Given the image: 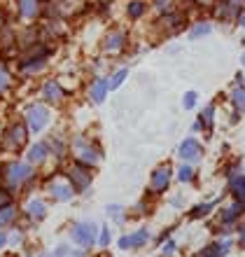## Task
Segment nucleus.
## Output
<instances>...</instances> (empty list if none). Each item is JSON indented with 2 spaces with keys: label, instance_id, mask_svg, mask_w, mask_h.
I'll list each match as a JSON object with an SVG mask.
<instances>
[{
  "label": "nucleus",
  "instance_id": "1",
  "mask_svg": "<svg viewBox=\"0 0 245 257\" xmlns=\"http://www.w3.org/2000/svg\"><path fill=\"white\" fill-rule=\"evenodd\" d=\"M5 173H7V183L12 185V187H17V185H21V183H26L28 178L33 176V169L28 166V164H19V162H14V164H10L5 169Z\"/></svg>",
  "mask_w": 245,
  "mask_h": 257
},
{
  "label": "nucleus",
  "instance_id": "2",
  "mask_svg": "<svg viewBox=\"0 0 245 257\" xmlns=\"http://www.w3.org/2000/svg\"><path fill=\"white\" fill-rule=\"evenodd\" d=\"M73 238L82 248H91L96 243V224L91 222H80L73 227Z\"/></svg>",
  "mask_w": 245,
  "mask_h": 257
},
{
  "label": "nucleus",
  "instance_id": "3",
  "mask_svg": "<svg viewBox=\"0 0 245 257\" xmlns=\"http://www.w3.org/2000/svg\"><path fill=\"white\" fill-rule=\"evenodd\" d=\"M26 122H28L31 131H42V128L49 124V110L45 108V105H33V108L28 110Z\"/></svg>",
  "mask_w": 245,
  "mask_h": 257
},
{
  "label": "nucleus",
  "instance_id": "4",
  "mask_svg": "<svg viewBox=\"0 0 245 257\" xmlns=\"http://www.w3.org/2000/svg\"><path fill=\"white\" fill-rule=\"evenodd\" d=\"M201 155H203V150H201V145L196 143V138H187V141L180 145V159H184V162L196 164L198 159H201Z\"/></svg>",
  "mask_w": 245,
  "mask_h": 257
},
{
  "label": "nucleus",
  "instance_id": "5",
  "mask_svg": "<svg viewBox=\"0 0 245 257\" xmlns=\"http://www.w3.org/2000/svg\"><path fill=\"white\" fill-rule=\"evenodd\" d=\"M168 185H170V166H159V169L152 173L150 190L152 192H166Z\"/></svg>",
  "mask_w": 245,
  "mask_h": 257
},
{
  "label": "nucleus",
  "instance_id": "6",
  "mask_svg": "<svg viewBox=\"0 0 245 257\" xmlns=\"http://www.w3.org/2000/svg\"><path fill=\"white\" fill-rule=\"evenodd\" d=\"M75 145H77V150H80V157H77V159H80L82 164H89V166L98 164V159H101V152H98V150H96V148H89L84 141H77Z\"/></svg>",
  "mask_w": 245,
  "mask_h": 257
},
{
  "label": "nucleus",
  "instance_id": "7",
  "mask_svg": "<svg viewBox=\"0 0 245 257\" xmlns=\"http://www.w3.org/2000/svg\"><path fill=\"white\" fill-rule=\"evenodd\" d=\"M26 143V126L24 124H17L5 134V145L7 148H19Z\"/></svg>",
  "mask_w": 245,
  "mask_h": 257
},
{
  "label": "nucleus",
  "instance_id": "8",
  "mask_svg": "<svg viewBox=\"0 0 245 257\" xmlns=\"http://www.w3.org/2000/svg\"><path fill=\"white\" fill-rule=\"evenodd\" d=\"M70 180L75 185V190H87L89 183H91V176H89L87 169H82V166H75V169H70Z\"/></svg>",
  "mask_w": 245,
  "mask_h": 257
},
{
  "label": "nucleus",
  "instance_id": "9",
  "mask_svg": "<svg viewBox=\"0 0 245 257\" xmlns=\"http://www.w3.org/2000/svg\"><path fill=\"white\" fill-rule=\"evenodd\" d=\"M49 192H52L54 199H59V201H68V199H73V187H70L68 183H63V180H54V183L49 185Z\"/></svg>",
  "mask_w": 245,
  "mask_h": 257
},
{
  "label": "nucleus",
  "instance_id": "10",
  "mask_svg": "<svg viewBox=\"0 0 245 257\" xmlns=\"http://www.w3.org/2000/svg\"><path fill=\"white\" fill-rule=\"evenodd\" d=\"M124 42H126V33L124 31H112V33L105 38V49L108 52H119L124 47Z\"/></svg>",
  "mask_w": 245,
  "mask_h": 257
},
{
  "label": "nucleus",
  "instance_id": "11",
  "mask_svg": "<svg viewBox=\"0 0 245 257\" xmlns=\"http://www.w3.org/2000/svg\"><path fill=\"white\" fill-rule=\"evenodd\" d=\"M110 87H108V80H96L94 87H91V101L94 103H103L105 96H108Z\"/></svg>",
  "mask_w": 245,
  "mask_h": 257
},
{
  "label": "nucleus",
  "instance_id": "12",
  "mask_svg": "<svg viewBox=\"0 0 245 257\" xmlns=\"http://www.w3.org/2000/svg\"><path fill=\"white\" fill-rule=\"evenodd\" d=\"M42 94H45V98L52 103H59L63 98V89L59 87V82H47L45 84V89H42Z\"/></svg>",
  "mask_w": 245,
  "mask_h": 257
},
{
  "label": "nucleus",
  "instance_id": "13",
  "mask_svg": "<svg viewBox=\"0 0 245 257\" xmlns=\"http://www.w3.org/2000/svg\"><path fill=\"white\" fill-rule=\"evenodd\" d=\"M26 210H28V215L33 217V220H42V217L47 215V206H45V201H40V199H33V201H28Z\"/></svg>",
  "mask_w": 245,
  "mask_h": 257
},
{
  "label": "nucleus",
  "instance_id": "14",
  "mask_svg": "<svg viewBox=\"0 0 245 257\" xmlns=\"http://www.w3.org/2000/svg\"><path fill=\"white\" fill-rule=\"evenodd\" d=\"M245 210V201H240V199H236V203H233L231 208L224 210V215H222V222H233V220H238V215Z\"/></svg>",
  "mask_w": 245,
  "mask_h": 257
},
{
  "label": "nucleus",
  "instance_id": "15",
  "mask_svg": "<svg viewBox=\"0 0 245 257\" xmlns=\"http://www.w3.org/2000/svg\"><path fill=\"white\" fill-rule=\"evenodd\" d=\"M45 157H47V145H45V143H38V145H33L31 152H28V162L40 164V162H45Z\"/></svg>",
  "mask_w": 245,
  "mask_h": 257
},
{
  "label": "nucleus",
  "instance_id": "16",
  "mask_svg": "<svg viewBox=\"0 0 245 257\" xmlns=\"http://www.w3.org/2000/svg\"><path fill=\"white\" fill-rule=\"evenodd\" d=\"M229 248H231V241H224V243H212V245H205L198 255H226Z\"/></svg>",
  "mask_w": 245,
  "mask_h": 257
},
{
  "label": "nucleus",
  "instance_id": "17",
  "mask_svg": "<svg viewBox=\"0 0 245 257\" xmlns=\"http://www.w3.org/2000/svg\"><path fill=\"white\" fill-rule=\"evenodd\" d=\"M231 105L236 108V112H243V110H245V87H243V84H238V87L233 89Z\"/></svg>",
  "mask_w": 245,
  "mask_h": 257
},
{
  "label": "nucleus",
  "instance_id": "18",
  "mask_svg": "<svg viewBox=\"0 0 245 257\" xmlns=\"http://www.w3.org/2000/svg\"><path fill=\"white\" fill-rule=\"evenodd\" d=\"M229 185H231V190H233V196L245 201V176H233Z\"/></svg>",
  "mask_w": 245,
  "mask_h": 257
},
{
  "label": "nucleus",
  "instance_id": "19",
  "mask_svg": "<svg viewBox=\"0 0 245 257\" xmlns=\"http://www.w3.org/2000/svg\"><path fill=\"white\" fill-rule=\"evenodd\" d=\"M19 7H21V17H26V19H33L38 14V0H19Z\"/></svg>",
  "mask_w": 245,
  "mask_h": 257
},
{
  "label": "nucleus",
  "instance_id": "20",
  "mask_svg": "<svg viewBox=\"0 0 245 257\" xmlns=\"http://www.w3.org/2000/svg\"><path fill=\"white\" fill-rule=\"evenodd\" d=\"M129 238V248H133V245H145L147 241H150V234H147V229H138L136 234H131Z\"/></svg>",
  "mask_w": 245,
  "mask_h": 257
},
{
  "label": "nucleus",
  "instance_id": "21",
  "mask_svg": "<svg viewBox=\"0 0 245 257\" xmlns=\"http://www.w3.org/2000/svg\"><path fill=\"white\" fill-rule=\"evenodd\" d=\"M14 215H17V208H14V206H10V203H7V206H3V208H0V227L12 222Z\"/></svg>",
  "mask_w": 245,
  "mask_h": 257
},
{
  "label": "nucleus",
  "instance_id": "22",
  "mask_svg": "<svg viewBox=\"0 0 245 257\" xmlns=\"http://www.w3.org/2000/svg\"><path fill=\"white\" fill-rule=\"evenodd\" d=\"M210 31H212V26H210V24H205V21H203V24H196V26L191 28L189 38H191V40H196V38H205V35L210 33Z\"/></svg>",
  "mask_w": 245,
  "mask_h": 257
},
{
  "label": "nucleus",
  "instance_id": "23",
  "mask_svg": "<svg viewBox=\"0 0 245 257\" xmlns=\"http://www.w3.org/2000/svg\"><path fill=\"white\" fill-rule=\"evenodd\" d=\"M145 14V3L143 0H133L129 3V17L131 19H138V17H143Z\"/></svg>",
  "mask_w": 245,
  "mask_h": 257
},
{
  "label": "nucleus",
  "instance_id": "24",
  "mask_svg": "<svg viewBox=\"0 0 245 257\" xmlns=\"http://www.w3.org/2000/svg\"><path fill=\"white\" fill-rule=\"evenodd\" d=\"M126 75H129V70H126V68L117 70V73L112 75V80H108V87H110V89H119V84L126 80Z\"/></svg>",
  "mask_w": 245,
  "mask_h": 257
},
{
  "label": "nucleus",
  "instance_id": "25",
  "mask_svg": "<svg viewBox=\"0 0 245 257\" xmlns=\"http://www.w3.org/2000/svg\"><path fill=\"white\" fill-rule=\"evenodd\" d=\"M40 68H45V56L26 61V63H24V73H35V70H40Z\"/></svg>",
  "mask_w": 245,
  "mask_h": 257
},
{
  "label": "nucleus",
  "instance_id": "26",
  "mask_svg": "<svg viewBox=\"0 0 245 257\" xmlns=\"http://www.w3.org/2000/svg\"><path fill=\"white\" fill-rule=\"evenodd\" d=\"M105 210H108V215L112 217V220H117V222H122V220H124V215H122L124 208H122V206H117V203H110Z\"/></svg>",
  "mask_w": 245,
  "mask_h": 257
},
{
  "label": "nucleus",
  "instance_id": "27",
  "mask_svg": "<svg viewBox=\"0 0 245 257\" xmlns=\"http://www.w3.org/2000/svg\"><path fill=\"white\" fill-rule=\"evenodd\" d=\"M212 206L215 203H201V206H194V210H191V217H203V215H208L212 210Z\"/></svg>",
  "mask_w": 245,
  "mask_h": 257
},
{
  "label": "nucleus",
  "instance_id": "28",
  "mask_svg": "<svg viewBox=\"0 0 245 257\" xmlns=\"http://www.w3.org/2000/svg\"><path fill=\"white\" fill-rule=\"evenodd\" d=\"M212 119H215V108H212V105H208V108L203 110V115H201V124L210 128L212 126Z\"/></svg>",
  "mask_w": 245,
  "mask_h": 257
},
{
  "label": "nucleus",
  "instance_id": "29",
  "mask_svg": "<svg viewBox=\"0 0 245 257\" xmlns=\"http://www.w3.org/2000/svg\"><path fill=\"white\" fill-rule=\"evenodd\" d=\"M196 101H198V94H196V91H187V94H184V98H182L184 110H191L194 105H196Z\"/></svg>",
  "mask_w": 245,
  "mask_h": 257
},
{
  "label": "nucleus",
  "instance_id": "30",
  "mask_svg": "<svg viewBox=\"0 0 245 257\" xmlns=\"http://www.w3.org/2000/svg\"><path fill=\"white\" fill-rule=\"evenodd\" d=\"M177 180H180V183H189L191 180V169L189 166H182V169L177 171Z\"/></svg>",
  "mask_w": 245,
  "mask_h": 257
},
{
  "label": "nucleus",
  "instance_id": "31",
  "mask_svg": "<svg viewBox=\"0 0 245 257\" xmlns=\"http://www.w3.org/2000/svg\"><path fill=\"white\" fill-rule=\"evenodd\" d=\"M226 5H229V12L236 14L238 10H243V7H245V0H229Z\"/></svg>",
  "mask_w": 245,
  "mask_h": 257
},
{
  "label": "nucleus",
  "instance_id": "32",
  "mask_svg": "<svg viewBox=\"0 0 245 257\" xmlns=\"http://www.w3.org/2000/svg\"><path fill=\"white\" fill-rule=\"evenodd\" d=\"M7 84H10V75H7L5 70L0 68V91H5V89H7Z\"/></svg>",
  "mask_w": 245,
  "mask_h": 257
},
{
  "label": "nucleus",
  "instance_id": "33",
  "mask_svg": "<svg viewBox=\"0 0 245 257\" xmlns=\"http://www.w3.org/2000/svg\"><path fill=\"white\" fill-rule=\"evenodd\" d=\"M98 243H101V245H108V243H110V231H108V227H103V229H101Z\"/></svg>",
  "mask_w": 245,
  "mask_h": 257
},
{
  "label": "nucleus",
  "instance_id": "34",
  "mask_svg": "<svg viewBox=\"0 0 245 257\" xmlns=\"http://www.w3.org/2000/svg\"><path fill=\"white\" fill-rule=\"evenodd\" d=\"M177 250V245H175V241H168V243L163 245V250H161V255H173V252Z\"/></svg>",
  "mask_w": 245,
  "mask_h": 257
},
{
  "label": "nucleus",
  "instance_id": "35",
  "mask_svg": "<svg viewBox=\"0 0 245 257\" xmlns=\"http://www.w3.org/2000/svg\"><path fill=\"white\" fill-rule=\"evenodd\" d=\"M238 26L245 28V7L243 10H238Z\"/></svg>",
  "mask_w": 245,
  "mask_h": 257
},
{
  "label": "nucleus",
  "instance_id": "36",
  "mask_svg": "<svg viewBox=\"0 0 245 257\" xmlns=\"http://www.w3.org/2000/svg\"><path fill=\"white\" fill-rule=\"evenodd\" d=\"M68 248H66V245H59V248H56V250H54V255H68Z\"/></svg>",
  "mask_w": 245,
  "mask_h": 257
},
{
  "label": "nucleus",
  "instance_id": "37",
  "mask_svg": "<svg viewBox=\"0 0 245 257\" xmlns=\"http://www.w3.org/2000/svg\"><path fill=\"white\" fill-rule=\"evenodd\" d=\"M119 248H124V250L129 248V238H126V236H122V238H119Z\"/></svg>",
  "mask_w": 245,
  "mask_h": 257
},
{
  "label": "nucleus",
  "instance_id": "38",
  "mask_svg": "<svg viewBox=\"0 0 245 257\" xmlns=\"http://www.w3.org/2000/svg\"><path fill=\"white\" fill-rule=\"evenodd\" d=\"M238 245H240V248H245V229L240 231V241H238Z\"/></svg>",
  "mask_w": 245,
  "mask_h": 257
},
{
  "label": "nucleus",
  "instance_id": "39",
  "mask_svg": "<svg viewBox=\"0 0 245 257\" xmlns=\"http://www.w3.org/2000/svg\"><path fill=\"white\" fill-rule=\"evenodd\" d=\"M7 243V236H5V234H3V231H0V248H3V245H5Z\"/></svg>",
  "mask_w": 245,
  "mask_h": 257
},
{
  "label": "nucleus",
  "instance_id": "40",
  "mask_svg": "<svg viewBox=\"0 0 245 257\" xmlns=\"http://www.w3.org/2000/svg\"><path fill=\"white\" fill-rule=\"evenodd\" d=\"M0 26H3V14H0Z\"/></svg>",
  "mask_w": 245,
  "mask_h": 257
},
{
  "label": "nucleus",
  "instance_id": "41",
  "mask_svg": "<svg viewBox=\"0 0 245 257\" xmlns=\"http://www.w3.org/2000/svg\"><path fill=\"white\" fill-rule=\"evenodd\" d=\"M196 3H208V0H196Z\"/></svg>",
  "mask_w": 245,
  "mask_h": 257
}]
</instances>
